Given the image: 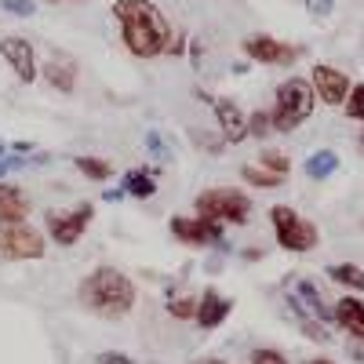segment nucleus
Masks as SVG:
<instances>
[{
	"mask_svg": "<svg viewBox=\"0 0 364 364\" xmlns=\"http://www.w3.org/2000/svg\"><path fill=\"white\" fill-rule=\"evenodd\" d=\"M273 132V124H269V109H255V113H248V139H266Z\"/></svg>",
	"mask_w": 364,
	"mask_h": 364,
	"instance_id": "obj_27",
	"label": "nucleus"
},
{
	"mask_svg": "<svg viewBox=\"0 0 364 364\" xmlns=\"http://www.w3.org/2000/svg\"><path fill=\"white\" fill-rule=\"evenodd\" d=\"M48 255V237L29 223H0V262H37Z\"/></svg>",
	"mask_w": 364,
	"mask_h": 364,
	"instance_id": "obj_6",
	"label": "nucleus"
},
{
	"mask_svg": "<svg viewBox=\"0 0 364 364\" xmlns=\"http://www.w3.org/2000/svg\"><path fill=\"white\" fill-rule=\"evenodd\" d=\"M269 226H273V237L284 252H295V255H306L321 245V230L317 223L302 219L291 204H273L269 208Z\"/></svg>",
	"mask_w": 364,
	"mask_h": 364,
	"instance_id": "obj_5",
	"label": "nucleus"
},
{
	"mask_svg": "<svg viewBox=\"0 0 364 364\" xmlns=\"http://www.w3.org/2000/svg\"><path fill=\"white\" fill-rule=\"evenodd\" d=\"M29 197L15 182H0V223H26L29 219Z\"/></svg>",
	"mask_w": 364,
	"mask_h": 364,
	"instance_id": "obj_15",
	"label": "nucleus"
},
{
	"mask_svg": "<svg viewBox=\"0 0 364 364\" xmlns=\"http://www.w3.org/2000/svg\"><path fill=\"white\" fill-rule=\"evenodd\" d=\"M73 168L87 178V182H109L117 175V168L106 161V157H95V154H77L73 157Z\"/></svg>",
	"mask_w": 364,
	"mask_h": 364,
	"instance_id": "obj_19",
	"label": "nucleus"
},
{
	"mask_svg": "<svg viewBox=\"0 0 364 364\" xmlns=\"http://www.w3.org/2000/svg\"><path fill=\"white\" fill-rule=\"evenodd\" d=\"M302 171H306L310 182H324L339 171V154L336 149H314V154L306 157V164H302Z\"/></svg>",
	"mask_w": 364,
	"mask_h": 364,
	"instance_id": "obj_18",
	"label": "nucleus"
},
{
	"mask_svg": "<svg viewBox=\"0 0 364 364\" xmlns=\"http://www.w3.org/2000/svg\"><path fill=\"white\" fill-rule=\"evenodd\" d=\"M91 219H95V204L91 200H80L70 211H48L44 215V237L51 240V245H58V248H73V245L84 240Z\"/></svg>",
	"mask_w": 364,
	"mask_h": 364,
	"instance_id": "obj_7",
	"label": "nucleus"
},
{
	"mask_svg": "<svg viewBox=\"0 0 364 364\" xmlns=\"http://www.w3.org/2000/svg\"><path fill=\"white\" fill-rule=\"evenodd\" d=\"M164 306H168V314L175 317V321H193V314H197V295H175V291H168V299H164Z\"/></svg>",
	"mask_w": 364,
	"mask_h": 364,
	"instance_id": "obj_22",
	"label": "nucleus"
},
{
	"mask_svg": "<svg viewBox=\"0 0 364 364\" xmlns=\"http://www.w3.org/2000/svg\"><path fill=\"white\" fill-rule=\"evenodd\" d=\"M190 364H230V360H223V357H197V360H190Z\"/></svg>",
	"mask_w": 364,
	"mask_h": 364,
	"instance_id": "obj_37",
	"label": "nucleus"
},
{
	"mask_svg": "<svg viewBox=\"0 0 364 364\" xmlns=\"http://www.w3.org/2000/svg\"><path fill=\"white\" fill-rule=\"evenodd\" d=\"M255 164L266 168V171H273V175H284V178H288V171H291V161H288V154H281V149H262Z\"/></svg>",
	"mask_w": 364,
	"mask_h": 364,
	"instance_id": "obj_24",
	"label": "nucleus"
},
{
	"mask_svg": "<svg viewBox=\"0 0 364 364\" xmlns=\"http://www.w3.org/2000/svg\"><path fill=\"white\" fill-rule=\"evenodd\" d=\"M95 364H139V360L128 357L124 350H102V353H95Z\"/></svg>",
	"mask_w": 364,
	"mask_h": 364,
	"instance_id": "obj_30",
	"label": "nucleus"
},
{
	"mask_svg": "<svg viewBox=\"0 0 364 364\" xmlns=\"http://www.w3.org/2000/svg\"><path fill=\"white\" fill-rule=\"evenodd\" d=\"M343 109H346V117H350V120H360V124H364V80L350 87V95H346Z\"/></svg>",
	"mask_w": 364,
	"mask_h": 364,
	"instance_id": "obj_26",
	"label": "nucleus"
},
{
	"mask_svg": "<svg viewBox=\"0 0 364 364\" xmlns=\"http://www.w3.org/2000/svg\"><path fill=\"white\" fill-rule=\"evenodd\" d=\"M211 113H215V124H219L223 142L237 146V142L248 139V113L240 109L233 99H211Z\"/></svg>",
	"mask_w": 364,
	"mask_h": 364,
	"instance_id": "obj_12",
	"label": "nucleus"
},
{
	"mask_svg": "<svg viewBox=\"0 0 364 364\" xmlns=\"http://www.w3.org/2000/svg\"><path fill=\"white\" fill-rule=\"evenodd\" d=\"M168 230H171V237L178 240V245H186V248H219L226 240V233H223L226 226L208 223L200 215H171Z\"/></svg>",
	"mask_w": 364,
	"mask_h": 364,
	"instance_id": "obj_8",
	"label": "nucleus"
},
{
	"mask_svg": "<svg viewBox=\"0 0 364 364\" xmlns=\"http://www.w3.org/2000/svg\"><path fill=\"white\" fill-rule=\"evenodd\" d=\"M240 48H245V55L259 66H291L302 55L299 44H284V41L269 37V33H248L245 41H240Z\"/></svg>",
	"mask_w": 364,
	"mask_h": 364,
	"instance_id": "obj_9",
	"label": "nucleus"
},
{
	"mask_svg": "<svg viewBox=\"0 0 364 364\" xmlns=\"http://www.w3.org/2000/svg\"><path fill=\"white\" fill-rule=\"evenodd\" d=\"M357 146H360V154H364V132H360V139H357Z\"/></svg>",
	"mask_w": 364,
	"mask_h": 364,
	"instance_id": "obj_40",
	"label": "nucleus"
},
{
	"mask_svg": "<svg viewBox=\"0 0 364 364\" xmlns=\"http://www.w3.org/2000/svg\"><path fill=\"white\" fill-rule=\"evenodd\" d=\"M0 55H4V63L11 66V73L18 77V84H33L41 77V63H37V48L33 41L26 37H0Z\"/></svg>",
	"mask_w": 364,
	"mask_h": 364,
	"instance_id": "obj_10",
	"label": "nucleus"
},
{
	"mask_svg": "<svg viewBox=\"0 0 364 364\" xmlns=\"http://www.w3.org/2000/svg\"><path fill=\"white\" fill-rule=\"evenodd\" d=\"M200 55H204V48H200V41H193V48H190V63L200 70Z\"/></svg>",
	"mask_w": 364,
	"mask_h": 364,
	"instance_id": "obj_35",
	"label": "nucleus"
},
{
	"mask_svg": "<svg viewBox=\"0 0 364 364\" xmlns=\"http://www.w3.org/2000/svg\"><path fill=\"white\" fill-rule=\"evenodd\" d=\"M120 190L135 200H149L157 197V168H128L120 175Z\"/></svg>",
	"mask_w": 364,
	"mask_h": 364,
	"instance_id": "obj_17",
	"label": "nucleus"
},
{
	"mask_svg": "<svg viewBox=\"0 0 364 364\" xmlns=\"http://www.w3.org/2000/svg\"><path fill=\"white\" fill-rule=\"evenodd\" d=\"M346 353H350L357 364H364V339H350V343H346Z\"/></svg>",
	"mask_w": 364,
	"mask_h": 364,
	"instance_id": "obj_33",
	"label": "nucleus"
},
{
	"mask_svg": "<svg viewBox=\"0 0 364 364\" xmlns=\"http://www.w3.org/2000/svg\"><path fill=\"white\" fill-rule=\"evenodd\" d=\"M4 154H8V142H4V139H0V157H4Z\"/></svg>",
	"mask_w": 364,
	"mask_h": 364,
	"instance_id": "obj_39",
	"label": "nucleus"
},
{
	"mask_svg": "<svg viewBox=\"0 0 364 364\" xmlns=\"http://www.w3.org/2000/svg\"><path fill=\"white\" fill-rule=\"evenodd\" d=\"M302 4H306V11L314 18H328L331 11H336V0H302Z\"/></svg>",
	"mask_w": 364,
	"mask_h": 364,
	"instance_id": "obj_31",
	"label": "nucleus"
},
{
	"mask_svg": "<svg viewBox=\"0 0 364 364\" xmlns=\"http://www.w3.org/2000/svg\"><path fill=\"white\" fill-rule=\"evenodd\" d=\"M314 106H317V95L306 77H288L277 84V95H273V109H269V124L273 132L281 135H291L299 124H306L314 117Z\"/></svg>",
	"mask_w": 364,
	"mask_h": 364,
	"instance_id": "obj_3",
	"label": "nucleus"
},
{
	"mask_svg": "<svg viewBox=\"0 0 364 364\" xmlns=\"http://www.w3.org/2000/svg\"><path fill=\"white\" fill-rule=\"evenodd\" d=\"M233 314V299L230 295H223V291H215V288H208V291H200L197 295V314H193V324L200 328V331H215V328H223L226 324V317Z\"/></svg>",
	"mask_w": 364,
	"mask_h": 364,
	"instance_id": "obj_13",
	"label": "nucleus"
},
{
	"mask_svg": "<svg viewBox=\"0 0 364 364\" xmlns=\"http://www.w3.org/2000/svg\"><path fill=\"white\" fill-rule=\"evenodd\" d=\"M240 178H245L248 186H255V190H277V186H284V175H273V171H266L259 164H245V168H240Z\"/></svg>",
	"mask_w": 364,
	"mask_h": 364,
	"instance_id": "obj_21",
	"label": "nucleus"
},
{
	"mask_svg": "<svg viewBox=\"0 0 364 364\" xmlns=\"http://www.w3.org/2000/svg\"><path fill=\"white\" fill-rule=\"evenodd\" d=\"M252 211H255L252 197L237 186H211V190H200L193 200V215L219 226H248Z\"/></svg>",
	"mask_w": 364,
	"mask_h": 364,
	"instance_id": "obj_4",
	"label": "nucleus"
},
{
	"mask_svg": "<svg viewBox=\"0 0 364 364\" xmlns=\"http://www.w3.org/2000/svg\"><path fill=\"white\" fill-rule=\"evenodd\" d=\"M77 302L102 321H124L139 306V288L124 269L117 266H95L77 284Z\"/></svg>",
	"mask_w": 364,
	"mask_h": 364,
	"instance_id": "obj_2",
	"label": "nucleus"
},
{
	"mask_svg": "<svg viewBox=\"0 0 364 364\" xmlns=\"http://www.w3.org/2000/svg\"><path fill=\"white\" fill-rule=\"evenodd\" d=\"M295 324H299V331H302L306 339H314V343H321V346L331 343V331H328L321 321H314V317H295Z\"/></svg>",
	"mask_w": 364,
	"mask_h": 364,
	"instance_id": "obj_25",
	"label": "nucleus"
},
{
	"mask_svg": "<svg viewBox=\"0 0 364 364\" xmlns=\"http://www.w3.org/2000/svg\"><path fill=\"white\" fill-rule=\"evenodd\" d=\"M331 321H336L350 339H364V299H353V295L336 299V306H331Z\"/></svg>",
	"mask_w": 364,
	"mask_h": 364,
	"instance_id": "obj_14",
	"label": "nucleus"
},
{
	"mask_svg": "<svg viewBox=\"0 0 364 364\" xmlns=\"http://www.w3.org/2000/svg\"><path fill=\"white\" fill-rule=\"evenodd\" d=\"M328 277L336 281L339 288H346V291H364V269L357 262H331Z\"/></svg>",
	"mask_w": 364,
	"mask_h": 364,
	"instance_id": "obj_20",
	"label": "nucleus"
},
{
	"mask_svg": "<svg viewBox=\"0 0 364 364\" xmlns=\"http://www.w3.org/2000/svg\"><path fill=\"white\" fill-rule=\"evenodd\" d=\"M310 87H314V95L324 102V106H343L346 95H350V77L336 66H328V63H317L314 73H310Z\"/></svg>",
	"mask_w": 364,
	"mask_h": 364,
	"instance_id": "obj_11",
	"label": "nucleus"
},
{
	"mask_svg": "<svg viewBox=\"0 0 364 364\" xmlns=\"http://www.w3.org/2000/svg\"><path fill=\"white\" fill-rule=\"evenodd\" d=\"M124 197H128V193L120 190V186H109V190H102V200H106V204H117V200H124Z\"/></svg>",
	"mask_w": 364,
	"mask_h": 364,
	"instance_id": "obj_34",
	"label": "nucleus"
},
{
	"mask_svg": "<svg viewBox=\"0 0 364 364\" xmlns=\"http://www.w3.org/2000/svg\"><path fill=\"white\" fill-rule=\"evenodd\" d=\"M302 364H336L331 357H310V360H302Z\"/></svg>",
	"mask_w": 364,
	"mask_h": 364,
	"instance_id": "obj_38",
	"label": "nucleus"
},
{
	"mask_svg": "<svg viewBox=\"0 0 364 364\" xmlns=\"http://www.w3.org/2000/svg\"><path fill=\"white\" fill-rule=\"evenodd\" d=\"M146 154L154 157V161H161V164H168V161L175 157V149H171V142H168L161 132L149 128V132H146Z\"/></svg>",
	"mask_w": 364,
	"mask_h": 364,
	"instance_id": "obj_23",
	"label": "nucleus"
},
{
	"mask_svg": "<svg viewBox=\"0 0 364 364\" xmlns=\"http://www.w3.org/2000/svg\"><path fill=\"white\" fill-rule=\"evenodd\" d=\"M240 259H248V262H255V259H262V252H259V248H245V252H240Z\"/></svg>",
	"mask_w": 364,
	"mask_h": 364,
	"instance_id": "obj_36",
	"label": "nucleus"
},
{
	"mask_svg": "<svg viewBox=\"0 0 364 364\" xmlns=\"http://www.w3.org/2000/svg\"><path fill=\"white\" fill-rule=\"evenodd\" d=\"M41 77L48 80V87L63 91V95H73L77 91V63L73 58H51V63L41 66Z\"/></svg>",
	"mask_w": 364,
	"mask_h": 364,
	"instance_id": "obj_16",
	"label": "nucleus"
},
{
	"mask_svg": "<svg viewBox=\"0 0 364 364\" xmlns=\"http://www.w3.org/2000/svg\"><path fill=\"white\" fill-rule=\"evenodd\" d=\"M248 364H288V357L281 350H273V346H255L248 353Z\"/></svg>",
	"mask_w": 364,
	"mask_h": 364,
	"instance_id": "obj_28",
	"label": "nucleus"
},
{
	"mask_svg": "<svg viewBox=\"0 0 364 364\" xmlns=\"http://www.w3.org/2000/svg\"><path fill=\"white\" fill-rule=\"evenodd\" d=\"M164 55H171V58H182V55H186V33H171Z\"/></svg>",
	"mask_w": 364,
	"mask_h": 364,
	"instance_id": "obj_32",
	"label": "nucleus"
},
{
	"mask_svg": "<svg viewBox=\"0 0 364 364\" xmlns=\"http://www.w3.org/2000/svg\"><path fill=\"white\" fill-rule=\"evenodd\" d=\"M0 8H4L8 15H15V18H33V11H37L33 0H0Z\"/></svg>",
	"mask_w": 364,
	"mask_h": 364,
	"instance_id": "obj_29",
	"label": "nucleus"
},
{
	"mask_svg": "<svg viewBox=\"0 0 364 364\" xmlns=\"http://www.w3.org/2000/svg\"><path fill=\"white\" fill-rule=\"evenodd\" d=\"M113 18L120 22V41L135 58H157L171 41V22L154 0H117Z\"/></svg>",
	"mask_w": 364,
	"mask_h": 364,
	"instance_id": "obj_1",
	"label": "nucleus"
}]
</instances>
